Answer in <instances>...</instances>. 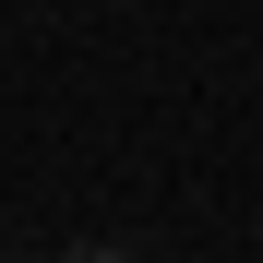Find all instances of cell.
Returning <instances> with one entry per match:
<instances>
[{
  "label": "cell",
  "mask_w": 263,
  "mask_h": 263,
  "mask_svg": "<svg viewBox=\"0 0 263 263\" xmlns=\"http://www.w3.org/2000/svg\"><path fill=\"white\" fill-rule=\"evenodd\" d=\"M72 263H132V251H96V239H84V251H72Z\"/></svg>",
  "instance_id": "6da1fadb"
},
{
  "label": "cell",
  "mask_w": 263,
  "mask_h": 263,
  "mask_svg": "<svg viewBox=\"0 0 263 263\" xmlns=\"http://www.w3.org/2000/svg\"><path fill=\"white\" fill-rule=\"evenodd\" d=\"M0 263H12V251H0Z\"/></svg>",
  "instance_id": "7a4b0ae2"
}]
</instances>
